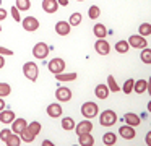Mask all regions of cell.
Returning a JSON list of instances; mask_svg holds the SVG:
<instances>
[{"label": "cell", "mask_w": 151, "mask_h": 146, "mask_svg": "<svg viewBox=\"0 0 151 146\" xmlns=\"http://www.w3.org/2000/svg\"><path fill=\"white\" fill-rule=\"evenodd\" d=\"M23 75L28 78L29 81H36L37 80V75H39V68L34 62H26L23 65Z\"/></svg>", "instance_id": "cell-1"}, {"label": "cell", "mask_w": 151, "mask_h": 146, "mask_svg": "<svg viewBox=\"0 0 151 146\" xmlns=\"http://www.w3.org/2000/svg\"><path fill=\"white\" fill-rule=\"evenodd\" d=\"M98 112H99V107L96 102H85L81 106V115L86 117L88 120H91L93 117H96Z\"/></svg>", "instance_id": "cell-2"}, {"label": "cell", "mask_w": 151, "mask_h": 146, "mask_svg": "<svg viewBox=\"0 0 151 146\" xmlns=\"http://www.w3.org/2000/svg\"><path fill=\"white\" fill-rule=\"evenodd\" d=\"M117 122V115H115L114 110H104V112H101V117H99V123H101L102 127H112L114 123Z\"/></svg>", "instance_id": "cell-3"}, {"label": "cell", "mask_w": 151, "mask_h": 146, "mask_svg": "<svg viewBox=\"0 0 151 146\" xmlns=\"http://www.w3.org/2000/svg\"><path fill=\"white\" fill-rule=\"evenodd\" d=\"M47 68H49L50 73L59 75L65 70V60H63V58H52V60L47 63Z\"/></svg>", "instance_id": "cell-4"}, {"label": "cell", "mask_w": 151, "mask_h": 146, "mask_svg": "<svg viewBox=\"0 0 151 146\" xmlns=\"http://www.w3.org/2000/svg\"><path fill=\"white\" fill-rule=\"evenodd\" d=\"M49 52H50V49H49V45L46 44V42H37L36 45L33 47V55L36 58H46L47 55H49Z\"/></svg>", "instance_id": "cell-5"}, {"label": "cell", "mask_w": 151, "mask_h": 146, "mask_svg": "<svg viewBox=\"0 0 151 146\" xmlns=\"http://www.w3.org/2000/svg\"><path fill=\"white\" fill-rule=\"evenodd\" d=\"M128 45H132L133 49H145L148 47V41L143 37V36L140 34H132L130 37H128Z\"/></svg>", "instance_id": "cell-6"}, {"label": "cell", "mask_w": 151, "mask_h": 146, "mask_svg": "<svg viewBox=\"0 0 151 146\" xmlns=\"http://www.w3.org/2000/svg\"><path fill=\"white\" fill-rule=\"evenodd\" d=\"M55 97H57V101H60V102H68V101L72 99V89H70V88H65V86L57 88Z\"/></svg>", "instance_id": "cell-7"}, {"label": "cell", "mask_w": 151, "mask_h": 146, "mask_svg": "<svg viewBox=\"0 0 151 146\" xmlns=\"http://www.w3.org/2000/svg\"><path fill=\"white\" fill-rule=\"evenodd\" d=\"M21 24H23V28L29 32L36 31V29L39 28V21H37V18H34V16H26L24 19H21Z\"/></svg>", "instance_id": "cell-8"}, {"label": "cell", "mask_w": 151, "mask_h": 146, "mask_svg": "<svg viewBox=\"0 0 151 146\" xmlns=\"http://www.w3.org/2000/svg\"><path fill=\"white\" fill-rule=\"evenodd\" d=\"M94 49H96V52L101 54V55H107L109 52H111V45H109V42L106 41V39H98L96 44H94Z\"/></svg>", "instance_id": "cell-9"}, {"label": "cell", "mask_w": 151, "mask_h": 146, "mask_svg": "<svg viewBox=\"0 0 151 146\" xmlns=\"http://www.w3.org/2000/svg\"><path fill=\"white\" fill-rule=\"evenodd\" d=\"M119 135L124 140H133L135 138V130H133V127H130V125H124V127L119 128Z\"/></svg>", "instance_id": "cell-10"}, {"label": "cell", "mask_w": 151, "mask_h": 146, "mask_svg": "<svg viewBox=\"0 0 151 146\" xmlns=\"http://www.w3.org/2000/svg\"><path fill=\"white\" fill-rule=\"evenodd\" d=\"M75 128H76V135H81V133H91L93 123L89 122L88 119H86V120H83V122H80L78 125L75 127Z\"/></svg>", "instance_id": "cell-11"}, {"label": "cell", "mask_w": 151, "mask_h": 146, "mask_svg": "<svg viewBox=\"0 0 151 146\" xmlns=\"http://www.w3.org/2000/svg\"><path fill=\"white\" fill-rule=\"evenodd\" d=\"M47 115L52 117V119L60 117L62 115V106H60V104H49V106H47Z\"/></svg>", "instance_id": "cell-12"}, {"label": "cell", "mask_w": 151, "mask_h": 146, "mask_svg": "<svg viewBox=\"0 0 151 146\" xmlns=\"http://www.w3.org/2000/svg\"><path fill=\"white\" fill-rule=\"evenodd\" d=\"M59 8L57 0H42V10L46 13H55Z\"/></svg>", "instance_id": "cell-13"}, {"label": "cell", "mask_w": 151, "mask_h": 146, "mask_svg": "<svg viewBox=\"0 0 151 146\" xmlns=\"http://www.w3.org/2000/svg\"><path fill=\"white\" fill-rule=\"evenodd\" d=\"M70 29H72V26H70L67 21H59L55 24V32L59 36H67L70 32Z\"/></svg>", "instance_id": "cell-14"}, {"label": "cell", "mask_w": 151, "mask_h": 146, "mask_svg": "<svg viewBox=\"0 0 151 146\" xmlns=\"http://www.w3.org/2000/svg\"><path fill=\"white\" fill-rule=\"evenodd\" d=\"M109 93H111V91H109V88L106 86V84H98L96 89H94V94H96L98 99H107Z\"/></svg>", "instance_id": "cell-15"}, {"label": "cell", "mask_w": 151, "mask_h": 146, "mask_svg": "<svg viewBox=\"0 0 151 146\" xmlns=\"http://www.w3.org/2000/svg\"><path fill=\"white\" fill-rule=\"evenodd\" d=\"M26 120L24 119H15L13 122H12V132L13 133H18V135H20V132L23 128H26Z\"/></svg>", "instance_id": "cell-16"}, {"label": "cell", "mask_w": 151, "mask_h": 146, "mask_svg": "<svg viewBox=\"0 0 151 146\" xmlns=\"http://www.w3.org/2000/svg\"><path fill=\"white\" fill-rule=\"evenodd\" d=\"M78 143L81 146H93L94 138L91 136V133H81V135H78Z\"/></svg>", "instance_id": "cell-17"}, {"label": "cell", "mask_w": 151, "mask_h": 146, "mask_svg": "<svg viewBox=\"0 0 151 146\" xmlns=\"http://www.w3.org/2000/svg\"><path fill=\"white\" fill-rule=\"evenodd\" d=\"M15 120V112L12 110H0V122L2 123H12Z\"/></svg>", "instance_id": "cell-18"}, {"label": "cell", "mask_w": 151, "mask_h": 146, "mask_svg": "<svg viewBox=\"0 0 151 146\" xmlns=\"http://www.w3.org/2000/svg\"><path fill=\"white\" fill-rule=\"evenodd\" d=\"M125 122H127V125H130V127H138L140 125V117L137 115V114H132V112H128V114H125Z\"/></svg>", "instance_id": "cell-19"}, {"label": "cell", "mask_w": 151, "mask_h": 146, "mask_svg": "<svg viewBox=\"0 0 151 146\" xmlns=\"http://www.w3.org/2000/svg\"><path fill=\"white\" fill-rule=\"evenodd\" d=\"M93 32H94V36L98 39H106V36H107V29H106V26L101 24V23H98V24L93 28Z\"/></svg>", "instance_id": "cell-20"}, {"label": "cell", "mask_w": 151, "mask_h": 146, "mask_svg": "<svg viewBox=\"0 0 151 146\" xmlns=\"http://www.w3.org/2000/svg\"><path fill=\"white\" fill-rule=\"evenodd\" d=\"M20 138H21V141H24V143H33L36 136H34L33 132H31V130L26 127V128H23L20 132Z\"/></svg>", "instance_id": "cell-21"}, {"label": "cell", "mask_w": 151, "mask_h": 146, "mask_svg": "<svg viewBox=\"0 0 151 146\" xmlns=\"http://www.w3.org/2000/svg\"><path fill=\"white\" fill-rule=\"evenodd\" d=\"M146 89H148V81L146 80H138V81H135V83H133V91H135V93L143 94Z\"/></svg>", "instance_id": "cell-22"}, {"label": "cell", "mask_w": 151, "mask_h": 146, "mask_svg": "<svg viewBox=\"0 0 151 146\" xmlns=\"http://www.w3.org/2000/svg\"><path fill=\"white\" fill-rule=\"evenodd\" d=\"M102 143H104L106 146H112V145H115V143H117V135H115V133H112V132L106 133V135L102 136Z\"/></svg>", "instance_id": "cell-23"}, {"label": "cell", "mask_w": 151, "mask_h": 146, "mask_svg": "<svg viewBox=\"0 0 151 146\" xmlns=\"http://www.w3.org/2000/svg\"><path fill=\"white\" fill-rule=\"evenodd\" d=\"M5 145L7 146H20L21 145V138L18 136V133H12V135L8 136V140L5 141Z\"/></svg>", "instance_id": "cell-24"}, {"label": "cell", "mask_w": 151, "mask_h": 146, "mask_svg": "<svg viewBox=\"0 0 151 146\" xmlns=\"http://www.w3.org/2000/svg\"><path fill=\"white\" fill-rule=\"evenodd\" d=\"M76 76H78V75L75 73V71H73V73H59V75H55V78L59 81H73V80H76Z\"/></svg>", "instance_id": "cell-25"}, {"label": "cell", "mask_w": 151, "mask_h": 146, "mask_svg": "<svg viewBox=\"0 0 151 146\" xmlns=\"http://www.w3.org/2000/svg\"><path fill=\"white\" fill-rule=\"evenodd\" d=\"M62 128L67 130V132H70V130L75 128V122H73L72 117H65V119H62Z\"/></svg>", "instance_id": "cell-26"}, {"label": "cell", "mask_w": 151, "mask_h": 146, "mask_svg": "<svg viewBox=\"0 0 151 146\" xmlns=\"http://www.w3.org/2000/svg\"><path fill=\"white\" fill-rule=\"evenodd\" d=\"M15 2H17V8L20 10V12H28V10L31 8L29 0H15Z\"/></svg>", "instance_id": "cell-27"}, {"label": "cell", "mask_w": 151, "mask_h": 146, "mask_svg": "<svg viewBox=\"0 0 151 146\" xmlns=\"http://www.w3.org/2000/svg\"><path fill=\"white\" fill-rule=\"evenodd\" d=\"M81 13H72V16H70L68 19V24L70 26H80V23H81Z\"/></svg>", "instance_id": "cell-28"}, {"label": "cell", "mask_w": 151, "mask_h": 146, "mask_svg": "<svg viewBox=\"0 0 151 146\" xmlns=\"http://www.w3.org/2000/svg\"><path fill=\"white\" fill-rule=\"evenodd\" d=\"M128 42L127 41H119L117 44H115V50L119 52V54H125V52H128Z\"/></svg>", "instance_id": "cell-29"}, {"label": "cell", "mask_w": 151, "mask_h": 146, "mask_svg": "<svg viewBox=\"0 0 151 146\" xmlns=\"http://www.w3.org/2000/svg\"><path fill=\"white\" fill-rule=\"evenodd\" d=\"M107 88H109L111 93H119V84L115 83V78L112 76V75L107 78Z\"/></svg>", "instance_id": "cell-30"}, {"label": "cell", "mask_w": 151, "mask_h": 146, "mask_svg": "<svg viewBox=\"0 0 151 146\" xmlns=\"http://www.w3.org/2000/svg\"><path fill=\"white\" fill-rule=\"evenodd\" d=\"M99 15H101V10H99V6H96V5L89 6V10H88V16H89V18H91V19H98Z\"/></svg>", "instance_id": "cell-31"}, {"label": "cell", "mask_w": 151, "mask_h": 146, "mask_svg": "<svg viewBox=\"0 0 151 146\" xmlns=\"http://www.w3.org/2000/svg\"><path fill=\"white\" fill-rule=\"evenodd\" d=\"M12 93V86L8 83H0V97H5Z\"/></svg>", "instance_id": "cell-32"}, {"label": "cell", "mask_w": 151, "mask_h": 146, "mask_svg": "<svg viewBox=\"0 0 151 146\" xmlns=\"http://www.w3.org/2000/svg\"><path fill=\"white\" fill-rule=\"evenodd\" d=\"M140 58H141V62H145V63H151V50L148 47H145L143 49V52H141V55H140Z\"/></svg>", "instance_id": "cell-33"}, {"label": "cell", "mask_w": 151, "mask_h": 146, "mask_svg": "<svg viewBox=\"0 0 151 146\" xmlns=\"http://www.w3.org/2000/svg\"><path fill=\"white\" fill-rule=\"evenodd\" d=\"M133 83H135V80H132V78H128V80L124 83V88H122V91H124L125 94H130L132 91H133Z\"/></svg>", "instance_id": "cell-34"}, {"label": "cell", "mask_w": 151, "mask_h": 146, "mask_svg": "<svg viewBox=\"0 0 151 146\" xmlns=\"http://www.w3.org/2000/svg\"><path fill=\"white\" fill-rule=\"evenodd\" d=\"M28 128L33 132V135L36 136V135H39L41 133V130H42V127H41V123L39 122H31L29 125H28Z\"/></svg>", "instance_id": "cell-35"}, {"label": "cell", "mask_w": 151, "mask_h": 146, "mask_svg": "<svg viewBox=\"0 0 151 146\" xmlns=\"http://www.w3.org/2000/svg\"><path fill=\"white\" fill-rule=\"evenodd\" d=\"M151 34V28H150V23H143L140 26V36H150Z\"/></svg>", "instance_id": "cell-36"}, {"label": "cell", "mask_w": 151, "mask_h": 146, "mask_svg": "<svg viewBox=\"0 0 151 146\" xmlns=\"http://www.w3.org/2000/svg\"><path fill=\"white\" fill-rule=\"evenodd\" d=\"M12 128H4V130H0V140H2V143H5L8 140V136L12 135Z\"/></svg>", "instance_id": "cell-37"}, {"label": "cell", "mask_w": 151, "mask_h": 146, "mask_svg": "<svg viewBox=\"0 0 151 146\" xmlns=\"http://www.w3.org/2000/svg\"><path fill=\"white\" fill-rule=\"evenodd\" d=\"M12 16H13L15 21H21V16H20V10L17 8V6H12Z\"/></svg>", "instance_id": "cell-38"}, {"label": "cell", "mask_w": 151, "mask_h": 146, "mask_svg": "<svg viewBox=\"0 0 151 146\" xmlns=\"http://www.w3.org/2000/svg\"><path fill=\"white\" fill-rule=\"evenodd\" d=\"M0 55H13V50L5 49V47H0Z\"/></svg>", "instance_id": "cell-39"}, {"label": "cell", "mask_w": 151, "mask_h": 146, "mask_svg": "<svg viewBox=\"0 0 151 146\" xmlns=\"http://www.w3.org/2000/svg\"><path fill=\"white\" fill-rule=\"evenodd\" d=\"M5 18H7V12L4 8H0V21H4Z\"/></svg>", "instance_id": "cell-40"}, {"label": "cell", "mask_w": 151, "mask_h": 146, "mask_svg": "<svg viewBox=\"0 0 151 146\" xmlns=\"http://www.w3.org/2000/svg\"><path fill=\"white\" fill-rule=\"evenodd\" d=\"M57 3L62 5V6H67V5H68V0H57Z\"/></svg>", "instance_id": "cell-41"}, {"label": "cell", "mask_w": 151, "mask_h": 146, "mask_svg": "<svg viewBox=\"0 0 151 146\" xmlns=\"http://www.w3.org/2000/svg\"><path fill=\"white\" fill-rule=\"evenodd\" d=\"M5 106H7V104H5L4 97H0V110H4V109H5Z\"/></svg>", "instance_id": "cell-42"}, {"label": "cell", "mask_w": 151, "mask_h": 146, "mask_svg": "<svg viewBox=\"0 0 151 146\" xmlns=\"http://www.w3.org/2000/svg\"><path fill=\"white\" fill-rule=\"evenodd\" d=\"M5 67V60H4V55H0V70Z\"/></svg>", "instance_id": "cell-43"}, {"label": "cell", "mask_w": 151, "mask_h": 146, "mask_svg": "<svg viewBox=\"0 0 151 146\" xmlns=\"http://www.w3.org/2000/svg\"><path fill=\"white\" fill-rule=\"evenodd\" d=\"M52 145H54V143H50L49 140H46V141L42 143V146H52Z\"/></svg>", "instance_id": "cell-44"}, {"label": "cell", "mask_w": 151, "mask_h": 146, "mask_svg": "<svg viewBox=\"0 0 151 146\" xmlns=\"http://www.w3.org/2000/svg\"><path fill=\"white\" fill-rule=\"evenodd\" d=\"M78 2H85V0H78Z\"/></svg>", "instance_id": "cell-45"}, {"label": "cell", "mask_w": 151, "mask_h": 146, "mask_svg": "<svg viewBox=\"0 0 151 146\" xmlns=\"http://www.w3.org/2000/svg\"><path fill=\"white\" fill-rule=\"evenodd\" d=\"M0 5H2V0H0Z\"/></svg>", "instance_id": "cell-46"}, {"label": "cell", "mask_w": 151, "mask_h": 146, "mask_svg": "<svg viewBox=\"0 0 151 146\" xmlns=\"http://www.w3.org/2000/svg\"><path fill=\"white\" fill-rule=\"evenodd\" d=\"M0 31H2V26H0Z\"/></svg>", "instance_id": "cell-47"}, {"label": "cell", "mask_w": 151, "mask_h": 146, "mask_svg": "<svg viewBox=\"0 0 151 146\" xmlns=\"http://www.w3.org/2000/svg\"><path fill=\"white\" fill-rule=\"evenodd\" d=\"M0 130H2V128H0Z\"/></svg>", "instance_id": "cell-48"}]
</instances>
